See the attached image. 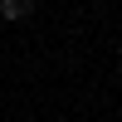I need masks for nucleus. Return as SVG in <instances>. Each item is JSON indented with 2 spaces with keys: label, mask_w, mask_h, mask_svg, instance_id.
Listing matches in <instances>:
<instances>
[{
  "label": "nucleus",
  "mask_w": 122,
  "mask_h": 122,
  "mask_svg": "<svg viewBox=\"0 0 122 122\" xmlns=\"http://www.w3.org/2000/svg\"><path fill=\"white\" fill-rule=\"evenodd\" d=\"M29 10H34V0H0V20H10V25H15V20H25Z\"/></svg>",
  "instance_id": "nucleus-1"
}]
</instances>
